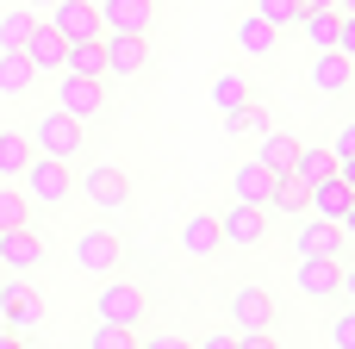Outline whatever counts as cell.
Masks as SVG:
<instances>
[{
    "mask_svg": "<svg viewBox=\"0 0 355 349\" xmlns=\"http://www.w3.org/2000/svg\"><path fill=\"white\" fill-rule=\"evenodd\" d=\"M0 325H6L12 337H25V343L44 331V293H37L25 275H6V281H0Z\"/></svg>",
    "mask_w": 355,
    "mask_h": 349,
    "instance_id": "6da1fadb",
    "label": "cell"
},
{
    "mask_svg": "<svg viewBox=\"0 0 355 349\" xmlns=\"http://www.w3.org/2000/svg\"><path fill=\"white\" fill-rule=\"evenodd\" d=\"M31 150H37V156H56V162H75V156L87 150V125L69 119L62 106H50V112L31 125Z\"/></svg>",
    "mask_w": 355,
    "mask_h": 349,
    "instance_id": "7a4b0ae2",
    "label": "cell"
},
{
    "mask_svg": "<svg viewBox=\"0 0 355 349\" xmlns=\"http://www.w3.org/2000/svg\"><path fill=\"white\" fill-rule=\"evenodd\" d=\"M106 287H100V318H112V325H131V331H144V312H150V293L137 287V281H119V275H100Z\"/></svg>",
    "mask_w": 355,
    "mask_h": 349,
    "instance_id": "3957f363",
    "label": "cell"
},
{
    "mask_svg": "<svg viewBox=\"0 0 355 349\" xmlns=\"http://www.w3.org/2000/svg\"><path fill=\"white\" fill-rule=\"evenodd\" d=\"M25 200H37V206H56V200H69L75 194V181H69V162H56V156H37L31 150V162H25Z\"/></svg>",
    "mask_w": 355,
    "mask_h": 349,
    "instance_id": "277c9868",
    "label": "cell"
},
{
    "mask_svg": "<svg viewBox=\"0 0 355 349\" xmlns=\"http://www.w3.org/2000/svg\"><path fill=\"white\" fill-rule=\"evenodd\" d=\"M44 256H50V244L37 237L31 219L0 231V269H6V275H31V269H44Z\"/></svg>",
    "mask_w": 355,
    "mask_h": 349,
    "instance_id": "5b68a950",
    "label": "cell"
},
{
    "mask_svg": "<svg viewBox=\"0 0 355 349\" xmlns=\"http://www.w3.org/2000/svg\"><path fill=\"white\" fill-rule=\"evenodd\" d=\"M218 231H225V244H237V250H262V244H268V206L231 200L225 219H218Z\"/></svg>",
    "mask_w": 355,
    "mask_h": 349,
    "instance_id": "8992f818",
    "label": "cell"
},
{
    "mask_svg": "<svg viewBox=\"0 0 355 349\" xmlns=\"http://www.w3.org/2000/svg\"><path fill=\"white\" fill-rule=\"evenodd\" d=\"M100 50H106V75L112 81H131L150 69V44L137 31H100Z\"/></svg>",
    "mask_w": 355,
    "mask_h": 349,
    "instance_id": "52a82bcc",
    "label": "cell"
},
{
    "mask_svg": "<svg viewBox=\"0 0 355 349\" xmlns=\"http://www.w3.org/2000/svg\"><path fill=\"white\" fill-rule=\"evenodd\" d=\"M119 262H125V237H119V231L94 225V231L75 237V269H87V275H112Z\"/></svg>",
    "mask_w": 355,
    "mask_h": 349,
    "instance_id": "ba28073f",
    "label": "cell"
},
{
    "mask_svg": "<svg viewBox=\"0 0 355 349\" xmlns=\"http://www.w3.org/2000/svg\"><path fill=\"white\" fill-rule=\"evenodd\" d=\"M56 106L69 112V119H100L106 112V81H94V75H69L62 69V87H56Z\"/></svg>",
    "mask_w": 355,
    "mask_h": 349,
    "instance_id": "9c48e42d",
    "label": "cell"
},
{
    "mask_svg": "<svg viewBox=\"0 0 355 349\" xmlns=\"http://www.w3.org/2000/svg\"><path fill=\"white\" fill-rule=\"evenodd\" d=\"M19 50H25V62H31L37 75H62V56H69V37H62V31L50 25V19H37V25L25 31V44H19Z\"/></svg>",
    "mask_w": 355,
    "mask_h": 349,
    "instance_id": "30bf717a",
    "label": "cell"
},
{
    "mask_svg": "<svg viewBox=\"0 0 355 349\" xmlns=\"http://www.w3.org/2000/svg\"><path fill=\"white\" fill-rule=\"evenodd\" d=\"M81 194H87L100 212H125V206H131V175H125V169H112V162H100V169H87V175H81Z\"/></svg>",
    "mask_w": 355,
    "mask_h": 349,
    "instance_id": "8fae6325",
    "label": "cell"
},
{
    "mask_svg": "<svg viewBox=\"0 0 355 349\" xmlns=\"http://www.w3.org/2000/svg\"><path fill=\"white\" fill-rule=\"evenodd\" d=\"M94 12H100V31L150 37V25H156V0H94Z\"/></svg>",
    "mask_w": 355,
    "mask_h": 349,
    "instance_id": "7c38bea8",
    "label": "cell"
},
{
    "mask_svg": "<svg viewBox=\"0 0 355 349\" xmlns=\"http://www.w3.org/2000/svg\"><path fill=\"white\" fill-rule=\"evenodd\" d=\"M306 225L293 231V250L300 256H343L349 250V237H343V225L337 219H312V212H300Z\"/></svg>",
    "mask_w": 355,
    "mask_h": 349,
    "instance_id": "4fadbf2b",
    "label": "cell"
},
{
    "mask_svg": "<svg viewBox=\"0 0 355 349\" xmlns=\"http://www.w3.org/2000/svg\"><path fill=\"white\" fill-rule=\"evenodd\" d=\"M231 318H237V331H268L275 337V293L268 287H237L231 293Z\"/></svg>",
    "mask_w": 355,
    "mask_h": 349,
    "instance_id": "5bb4252c",
    "label": "cell"
},
{
    "mask_svg": "<svg viewBox=\"0 0 355 349\" xmlns=\"http://www.w3.org/2000/svg\"><path fill=\"white\" fill-rule=\"evenodd\" d=\"M349 81H355V62L343 50H318V56H312V94L337 100V94H349Z\"/></svg>",
    "mask_w": 355,
    "mask_h": 349,
    "instance_id": "9a60e30c",
    "label": "cell"
},
{
    "mask_svg": "<svg viewBox=\"0 0 355 349\" xmlns=\"http://www.w3.org/2000/svg\"><path fill=\"white\" fill-rule=\"evenodd\" d=\"M337 275H343V256H300V293L306 300H337Z\"/></svg>",
    "mask_w": 355,
    "mask_h": 349,
    "instance_id": "2e32d148",
    "label": "cell"
},
{
    "mask_svg": "<svg viewBox=\"0 0 355 349\" xmlns=\"http://www.w3.org/2000/svg\"><path fill=\"white\" fill-rule=\"evenodd\" d=\"M349 200H355V187L337 175V169H331L324 181H312V187H306V212H312V219H343V206H349Z\"/></svg>",
    "mask_w": 355,
    "mask_h": 349,
    "instance_id": "e0dca14e",
    "label": "cell"
},
{
    "mask_svg": "<svg viewBox=\"0 0 355 349\" xmlns=\"http://www.w3.org/2000/svg\"><path fill=\"white\" fill-rule=\"evenodd\" d=\"M181 250H187L193 262H212V256L225 250V231H218V212H193V219H187V231H181Z\"/></svg>",
    "mask_w": 355,
    "mask_h": 349,
    "instance_id": "ac0fdd59",
    "label": "cell"
},
{
    "mask_svg": "<svg viewBox=\"0 0 355 349\" xmlns=\"http://www.w3.org/2000/svg\"><path fill=\"white\" fill-rule=\"evenodd\" d=\"M293 156H300V137H287V131H256V162L262 169H275V175H293Z\"/></svg>",
    "mask_w": 355,
    "mask_h": 349,
    "instance_id": "d6986e66",
    "label": "cell"
},
{
    "mask_svg": "<svg viewBox=\"0 0 355 349\" xmlns=\"http://www.w3.org/2000/svg\"><path fill=\"white\" fill-rule=\"evenodd\" d=\"M275 181H281V175H275V169H262V162L250 156V162L231 175V194H237V200H256V206H268V200H275Z\"/></svg>",
    "mask_w": 355,
    "mask_h": 349,
    "instance_id": "ffe728a7",
    "label": "cell"
},
{
    "mask_svg": "<svg viewBox=\"0 0 355 349\" xmlns=\"http://www.w3.org/2000/svg\"><path fill=\"white\" fill-rule=\"evenodd\" d=\"M37 81V69L25 62V50H0V100H25Z\"/></svg>",
    "mask_w": 355,
    "mask_h": 349,
    "instance_id": "44dd1931",
    "label": "cell"
},
{
    "mask_svg": "<svg viewBox=\"0 0 355 349\" xmlns=\"http://www.w3.org/2000/svg\"><path fill=\"white\" fill-rule=\"evenodd\" d=\"M25 162H31V137L12 131V125H0V181H19Z\"/></svg>",
    "mask_w": 355,
    "mask_h": 349,
    "instance_id": "7402d4cb",
    "label": "cell"
},
{
    "mask_svg": "<svg viewBox=\"0 0 355 349\" xmlns=\"http://www.w3.org/2000/svg\"><path fill=\"white\" fill-rule=\"evenodd\" d=\"M206 94H212V106H218V112H231V106H243V100H250V75H243V69H218Z\"/></svg>",
    "mask_w": 355,
    "mask_h": 349,
    "instance_id": "603a6c76",
    "label": "cell"
},
{
    "mask_svg": "<svg viewBox=\"0 0 355 349\" xmlns=\"http://www.w3.org/2000/svg\"><path fill=\"white\" fill-rule=\"evenodd\" d=\"M62 69H69V75H94V81H106V50H100V37H87V44H69Z\"/></svg>",
    "mask_w": 355,
    "mask_h": 349,
    "instance_id": "cb8c5ba5",
    "label": "cell"
},
{
    "mask_svg": "<svg viewBox=\"0 0 355 349\" xmlns=\"http://www.w3.org/2000/svg\"><path fill=\"white\" fill-rule=\"evenodd\" d=\"M331 169H337V150L331 144H300V156H293V175L300 181H324Z\"/></svg>",
    "mask_w": 355,
    "mask_h": 349,
    "instance_id": "d4e9b609",
    "label": "cell"
},
{
    "mask_svg": "<svg viewBox=\"0 0 355 349\" xmlns=\"http://www.w3.org/2000/svg\"><path fill=\"white\" fill-rule=\"evenodd\" d=\"M337 19H343L337 6H318V12H300V31H306L318 50H337Z\"/></svg>",
    "mask_w": 355,
    "mask_h": 349,
    "instance_id": "484cf974",
    "label": "cell"
},
{
    "mask_svg": "<svg viewBox=\"0 0 355 349\" xmlns=\"http://www.w3.org/2000/svg\"><path fill=\"white\" fill-rule=\"evenodd\" d=\"M237 44H243V56H275V25H268L262 12H250V19L237 25Z\"/></svg>",
    "mask_w": 355,
    "mask_h": 349,
    "instance_id": "4316f807",
    "label": "cell"
},
{
    "mask_svg": "<svg viewBox=\"0 0 355 349\" xmlns=\"http://www.w3.org/2000/svg\"><path fill=\"white\" fill-rule=\"evenodd\" d=\"M87 349H137V331H131V325L100 318V325H94V337H87Z\"/></svg>",
    "mask_w": 355,
    "mask_h": 349,
    "instance_id": "83f0119b",
    "label": "cell"
},
{
    "mask_svg": "<svg viewBox=\"0 0 355 349\" xmlns=\"http://www.w3.org/2000/svg\"><path fill=\"white\" fill-rule=\"evenodd\" d=\"M306 187H312V181H300V175H281L268 206H275V212H306Z\"/></svg>",
    "mask_w": 355,
    "mask_h": 349,
    "instance_id": "f1b7e54d",
    "label": "cell"
},
{
    "mask_svg": "<svg viewBox=\"0 0 355 349\" xmlns=\"http://www.w3.org/2000/svg\"><path fill=\"white\" fill-rule=\"evenodd\" d=\"M31 25H37V19H31V12H25V6H19V12H0V50H19V44H25V31H31Z\"/></svg>",
    "mask_w": 355,
    "mask_h": 349,
    "instance_id": "f546056e",
    "label": "cell"
},
{
    "mask_svg": "<svg viewBox=\"0 0 355 349\" xmlns=\"http://www.w3.org/2000/svg\"><path fill=\"white\" fill-rule=\"evenodd\" d=\"M256 12L275 25V31H287V25H300V0H256Z\"/></svg>",
    "mask_w": 355,
    "mask_h": 349,
    "instance_id": "4dcf8cb0",
    "label": "cell"
},
{
    "mask_svg": "<svg viewBox=\"0 0 355 349\" xmlns=\"http://www.w3.org/2000/svg\"><path fill=\"white\" fill-rule=\"evenodd\" d=\"M25 219H31V200H25L19 187H0V231H6V225H25Z\"/></svg>",
    "mask_w": 355,
    "mask_h": 349,
    "instance_id": "1f68e13d",
    "label": "cell"
},
{
    "mask_svg": "<svg viewBox=\"0 0 355 349\" xmlns=\"http://www.w3.org/2000/svg\"><path fill=\"white\" fill-rule=\"evenodd\" d=\"M331 343H337V349H355V306L337 318V325H331Z\"/></svg>",
    "mask_w": 355,
    "mask_h": 349,
    "instance_id": "d6a6232c",
    "label": "cell"
},
{
    "mask_svg": "<svg viewBox=\"0 0 355 349\" xmlns=\"http://www.w3.org/2000/svg\"><path fill=\"white\" fill-rule=\"evenodd\" d=\"M337 50H343V56H349V62H355V19H349V12L337 19Z\"/></svg>",
    "mask_w": 355,
    "mask_h": 349,
    "instance_id": "836d02e7",
    "label": "cell"
},
{
    "mask_svg": "<svg viewBox=\"0 0 355 349\" xmlns=\"http://www.w3.org/2000/svg\"><path fill=\"white\" fill-rule=\"evenodd\" d=\"M337 300H349V306H355V262H343V275H337Z\"/></svg>",
    "mask_w": 355,
    "mask_h": 349,
    "instance_id": "e575fe53",
    "label": "cell"
},
{
    "mask_svg": "<svg viewBox=\"0 0 355 349\" xmlns=\"http://www.w3.org/2000/svg\"><path fill=\"white\" fill-rule=\"evenodd\" d=\"M331 150H337V156H355V119L337 131V144H331Z\"/></svg>",
    "mask_w": 355,
    "mask_h": 349,
    "instance_id": "d590c367",
    "label": "cell"
},
{
    "mask_svg": "<svg viewBox=\"0 0 355 349\" xmlns=\"http://www.w3.org/2000/svg\"><path fill=\"white\" fill-rule=\"evenodd\" d=\"M337 225H343V237H349V244H355V200H349V206H343V219H337Z\"/></svg>",
    "mask_w": 355,
    "mask_h": 349,
    "instance_id": "8d00e7d4",
    "label": "cell"
},
{
    "mask_svg": "<svg viewBox=\"0 0 355 349\" xmlns=\"http://www.w3.org/2000/svg\"><path fill=\"white\" fill-rule=\"evenodd\" d=\"M337 175H343V181L355 187V156H337Z\"/></svg>",
    "mask_w": 355,
    "mask_h": 349,
    "instance_id": "74e56055",
    "label": "cell"
},
{
    "mask_svg": "<svg viewBox=\"0 0 355 349\" xmlns=\"http://www.w3.org/2000/svg\"><path fill=\"white\" fill-rule=\"evenodd\" d=\"M318 6H331V0H300V12H318Z\"/></svg>",
    "mask_w": 355,
    "mask_h": 349,
    "instance_id": "f35d334b",
    "label": "cell"
},
{
    "mask_svg": "<svg viewBox=\"0 0 355 349\" xmlns=\"http://www.w3.org/2000/svg\"><path fill=\"white\" fill-rule=\"evenodd\" d=\"M331 6H337V12H349V19H355V0H331Z\"/></svg>",
    "mask_w": 355,
    "mask_h": 349,
    "instance_id": "ab89813d",
    "label": "cell"
}]
</instances>
